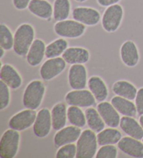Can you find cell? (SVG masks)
I'll use <instances>...</instances> for the list:
<instances>
[{"label": "cell", "instance_id": "obj_18", "mask_svg": "<svg viewBox=\"0 0 143 158\" xmlns=\"http://www.w3.org/2000/svg\"><path fill=\"white\" fill-rule=\"evenodd\" d=\"M62 58L68 64H84L89 61V52L80 47L68 48L62 54Z\"/></svg>", "mask_w": 143, "mask_h": 158}, {"label": "cell", "instance_id": "obj_22", "mask_svg": "<svg viewBox=\"0 0 143 158\" xmlns=\"http://www.w3.org/2000/svg\"><path fill=\"white\" fill-rule=\"evenodd\" d=\"M88 87L96 100L98 102L105 101L108 96V89L104 81L98 76H92L88 80Z\"/></svg>", "mask_w": 143, "mask_h": 158}, {"label": "cell", "instance_id": "obj_35", "mask_svg": "<svg viewBox=\"0 0 143 158\" xmlns=\"http://www.w3.org/2000/svg\"><path fill=\"white\" fill-rule=\"evenodd\" d=\"M135 104L137 109V112L140 116L143 114V87L140 88L137 91L136 99H135Z\"/></svg>", "mask_w": 143, "mask_h": 158}, {"label": "cell", "instance_id": "obj_24", "mask_svg": "<svg viewBox=\"0 0 143 158\" xmlns=\"http://www.w3.org/2000/svg\"><path fill=\"white\" fill-rule=\"evenodd\" d=\"M111 103L118 112L123 116L135 117L137 114L136 104H134L132 100L116 96L112 98Z\"/></svg>", "mask_w": 143, "mask_h": 158}, {"label": "cell", "instance_id": "obj_4", "mask_svg": "<svg viewBox=\"0 0 143 158\" xmlns=\"http://www.w3.org/2000/svg\"><path fill=\"white\" fill-rule=\"evenodd\" d=\"M19 131L10 128L5 131L0 140V157L13 158L16 156L20 145Z\"/></svg>", "mask_w": 143, "mask_h": 158}, {"label": "cell", "instance_id": "obj_36", "mask_svg": "<svg viewBox=\"0 0 143 158\" xmlns=\"http://www.w3.org/2000/svg\"><path fill=\"white\" fill-rule=\"evenodd\" d=\"M30 2L31 0H13V3L15 9L20 10H24L28 8Z\"/></svg>", "mask_w": 143, "mask_h": 158}, {"label": "cell", "instance_id": "obj_12", "mask_svg": "<svg viewBox=\"0 0 143 158\" xmlns=\"http://www.w3.org/2000/svg\"><path fill=\"white\" fill-rule=\"evenodd\" d=\"M68 84L73 89H84L88 82L87 69L84 65H72L68 70Z\"/></svg>", "mask_w": 143, "mask_h": 158}, {"label": "cell", "instance_id": "obj_41", "mask_svg": "<svg viewBox=\"0 0 143 158\" xmlns=\"http://www.w3.org/2000/svg\"><path fill=\"white\" fill-rule=\"evenodd\" d=\"M142 142H143V139H142Z\"/></svg>", "mask_w": 143, "mask_h": 158}, {"label": "cell", "instance_id": "obj_25", "mask_svg": "<svg viewBox=\"0 0 143 158\" xmlns=\"http://www.w3.org/2000/svg\"><path fill=\"white\" fill-rule=\"evenodd\" d=\"M112 91L117 96L130 100L136 99L137 90L133 84L128 81L119 80L115 82L112 86Z\"/></svg>", "mask_w": 143, "mask_h": 158}, {"label": "cell", "instance_id": "obj_38", "mask_svg": "<svg viewBox=\"0 0 143 158\" xmlns=\"http://www.w3.org/2000/svg\"><path fill=\"white\" fill-rule=\"evenodd\" d=\"M5 52H6V50H5L4 48H0V59H1L4 57Z\"/></svg>", "mask_w": 143, "mask_h": 158}, {"label": "cell", "instance_id": "obj_40", "mask_svg": "<svg viewBox=\"0 0 143 158\" xmlns=\"http://www.w3.org/2000/svg\"><path fill=\"white\" fill-rule=\"evenodd\" d=\"M76 1L78 2H80V3H82V2H84L85 1H87V0H76Z\"/></svg>", "mask_w": 143, "mask_h": 158}, {"label": "cell", "instance_id": "obj_9", "mask_svg": "<svg viewBox=\"0 0 143 158\" xmlns=\"http://www.w3.org/2000/svg\"><path fill=\"white\" fill-rule=\"evenodd\" d=\"M37 113L35 110L27 109L20 111L10 118L9 126L17 131H23L34 125Z\"/></svg>", "mask_w": 143, "mask_h": 158}, {"label": "cell", "instance_id": "obj_16", "mask_svg": "<svg viewBox=\"0 0 143 158\" xmlns=\"http://www.w3.org/2000/svg\"><path fill=\"white\" fill-rule=\"evenodd\" d=\"M120 56L126 66H137L140 60V54L136 43L132 40H126L124 43L120 48Z\"/></svg>", "mask_w": 143, "mask_h": 158}, {"label": "cell", "instance_id": "obj_19", "mask_svg": "<svg viewBox=\"0 0 143 158\" xmlns=\"http://www.w3.org/2000/svg\"><path fill=\"white\" fill-rule=\"evenodd\" d=\"M119 126L125 134L129 137L142 140L143 128L140 123L137 122L133 117L123 116L121 118Z\"/></svg>", "mask_w": 143, "mask_h": 158}, {"label": "cell", "instance_id": "obj_10", "mask_svg": "<svg viewBox=\"0 0 143 158\" xmlns=\"http://www.w3.org/2000/svg\"><path fill=\"white\" fill-rule=\"evenodd\" d=\"M52 127L51 112L47 108L41 109L37 113L33 126L34 135L38 138H45L50 134Z\"/></svg>", "mask_w": 143, "mask_h": 158}, {"label": "cell", "instance_id": "obj_23", "mask_svg": "<svg viewBox=\"0 0 143 158\" xmlns=\"http://www.w3.org/2000/svg\"><path fill=\"white\" fill-rule=\"evenodd\" d=\"M53 128L58 131L66 126L67 121V106L63 102L57 103L51 110Z\"/></svg>", "mask_w": 143, "mask_h": 158}, {"label": "cell", "instance_id": "obj_33", "mask_svg": "<svg viewBox=\"0 0 143 158\" xmlns=\"http://www.w3.org/2000/svg\"><path fill=\"white\" fill-rule=\"evenodd\" d=\"M10 88L3 81H0V110H4L8 107L11 101Z\"/></svg>", "mask_w": 143, "mask_h": 158}, {"label": "cell", "instance_id": "obj_34", "mask_svg": "<svg viewBox=\"0 0 143 158\" xmlns=\"http://www.w3.org/2000/svg\"><path fill=\"white\" fill-rule=\"evenodd\" d=\"M117 148L114 145L102 146L97 151V158H116L117 157Z\"/></svg>", "mask_w": 143, "mask_h": 158}, {"label": "cell", "instance_id": "obj_6", "mask_svg": "<svg viewBox=\"0 0 143 158\" xmlns=\"http://www.w3.org/2000/svg\"><path fill=\"white\" fill-rule=\"evenodd\" d=\"M54 30L56 34L62 38L78 39L84 34L86 27L75 20H65L57 22L54 24Z\"/></svg>", "mask_w": 143, "mask_h": 158}, {"label": "cell", "instance_id": "obj_26", "mask_svg": "<svg viewBox=\"0 0 143 158\" xmlns=\"http://www.w3.org/2000/svg\"><path fill=\"white\" fill-rule=\"evenodd\" d=\"M97 141L98 145H115L119 143L122 138V133L116 127H110L103 130L98 133Z\"/></svg>", "mask_w": 143, "mask_h": 158}, {"label": "cell", "instance_id": "obj_3", "mask_svg": "<svg viewBox=\"0 0 143 158\" xmlns=\"http://www.w3.org/2000/svg\"><path fill=\"white\" fill-rule=\"evenodd\" d=\"M92 130H85L82 132L77 141V158H93L97 151V136Z\"/></svg>", "mask_w": 143, "mask_h": 158}, {"label": "cell", "instance_id": "obj_7", "mask_svg": "<svg viewBox=\"0 0 143 158\" xmlns=\"http://www.w3.org/2000/svg\"><path fill=\"white\" fill-rule=\"evenodd\" d=\"M67 62L62 57L48 59L43 63L40 69L41 77L45 81H50L64 72Z\"/></svg>", "mask_w": 143, "mask_h": 158}, {"label": "cell", "instance_id": "obj_31", "mask_svg": "<svg viewBox=\"0 0 143 158\" xmlns=\"http://www.w3.org/2000/svg\"><path fill=\"white\" fill-rule=\"evenodd\" d=\"M14 35H13L10 29L6 24H0V46L6 51L13 48Z\"/></svg>", "mask_w": 143, "mask_h": 158}, {"label": "cell", "instance_id": "obj_30", "mask_svg": "<svg viewBox=\"0 0 143 158\" xmlns=\"http://www.w3.org/2000/svg\"><path fill=\"white\" fill-rule=\"evenodd\" d=\"M67 118L70 123L74 126L83 127L87 123L85 114L79 107L70 106L67 110Z\"/></svg>", "mask_w": 143, "mask_h": 158}, {"label": "cell", "instance_id": "obj_14", "mask_svg": "<svg viewBox=\"0 0 143 158\" xmlns=\"http://www.w3.org/2000/svg\"><path fill=\"white\" fill-rule=\"evenodd\" d=\"M118 148L132 157H143V142L131 137H124L117 143Z\"/></svg>", "mask_w": 143, "mask_h": 158}, {"label": "cell", "instance_id": "obj_32", "mask_svg": "<svg viewBox=\"0 0 143 158\" xmlns=\"http://www.w3.org/2000/svg\"><path fill=\"white\" fill-rule=\"evenodd\" d=\"M77 146L73 143L66 144L60 147L56 153L57 158L76 157Z\"/></svg>", "mask_w": 143, "mask_h": 158}, {"label": "cell", "instance_id": "obj_11", "mask_svg": "<svg viewBox=\"0 0 143 158\" xmlns=\"http://www.w3.org/2000/svg\"><path fill=\"white\" fill-rule=\"evenodd\" d=\"M73 18L87 26H94L99 23L101 15L98 10L89 7H76L73 10Z\"/></svg>", "mask_w": 143, "mask_h": 158}, {"label": "cell", "instance_id": "obj_1", "mask_svg": "<svg viewBox=\"0 0 143 158\" xmlns=\"http://www.w3.org/2000/svg\"><path fill=\"white\" fill-rule=\"evenodd\" d=\"M35 31L29 24H22L15 30L14 34L13 50L18 56H23L28 53L30 47L34 40Z\"/></svg>", "mask_w": 143, "mask_h": 158}, {"label": "cell", "instance_id": "obj_8", "mask_svg": "<svg viewBox=\"0 0 143 158\" xmlns=\"http://www.w3.org/2000/svg\"><path fill=\"white\" fill-rule=\"evenodd\" d=\"M66 102L70 106L90 107L96 104V98L89 90H73L66 95Z\"/></svg>", "mask_w": 143, "mask_h": 158}, {"label": "cell", "instance_id": "obj_28", "mask_svg": "<svg viewBox=\"0 0 143 158\" xmlns=\"http://www.w3.org/2000/svg\"><path fill=\"white\" fill-rule=\"evenodd\" d=\"M68 43L67 40L58 39L46 46V57L48 59L56 58L64 54L68 48Z\"/></svg>", "mask_w": 143, "mask_h": 158}, {"label": "cell", "instance_id": "obj_39", "mask_svg": "<svg viewBox=\"0 0 143 158\" xmlns=\"http://www.w3.org/2000/svg\"><path fill=\"white\" fill-rule=\"evenodd\" d=\"M139 123H140V125H141V126L142 127V128H143V114L140 116Z\"/></svg>", "mask_w": 143, "mask_h": 158}, {"label": "cell", "instance_id": "obj_15", "mask_svg": "<svg viewBox=\"0 0 143 158\" xmlns=\"http://www.w3.org/2000/svg\"><path fill=\"white\" fill-rule=\"evenodd\" d=\"M97 110L104 122L110 127H117L120 123V116L117 110L115 108L112 103L103 101L100 102L97 105Z\"/></svg>", "mask_w": 143, "mask_h": 158}, {"label": "cell", "instance_id": "obj_37", "mask_svg": "<svg viewBox=\"0 0 143 158\" xmlns=\"http://www.w3.org/2000/svg\"><path fill=\"white\" fill-rule=\"evenodd\" d=\"M119 1L120 0H97V2L101 6L108 7L117 4Z\"/></svg>", "mask_w": 143, "mask_h": 158}, {"label": "cell", "instance_id": "obj_29", "mask_svg": "<svg viewBox=\"0 0 143 158\" xmlns=\"http://www.w3.org/2000/svg\"><path fill=\"white\" fill-rule=\"evenodd\" d=\"M71 11L69 0H54L53 5V18L56 21L67 20Z\"/></svg>", "mask_w": 143, "mask_h": 158}, {"label": "cell", "instance_id": "obj_17", "mask_svg": "<svg viewBox=\"0 0 143 158\" xmlns=\"http://www.w3.org/2000/svg\"><path fill=\"white\" fill-rule=\"evenodd\" d=\"M0 70V79L11 89H18L23 84L19 73L10 64H2Z\"/></svg>", "mask_w": 143, "mask_h": 158}, {"label": "cell", "instance_id": "obj_5", "mask_svg": "<svg viewBox=\"0 0 143 158\" xmlns=\"http://www.w3.org/2000/svg\"><path fill=\"white\" fill-rule=\"evenodd\" d=\"M123 17L124 10L121 5L116 4L108 6L101 18L103 29L108 33L116 31L119 28Z\"/></svg>", "mask_w": 143, "mask_h": 158}, {"label": "cell", "instance_id": "obj_21", "mask_svg": "<svg viewBox=\"0 0 143 158\" xmlns=\"http://www.w3.org/2000/svg\"><path fill=\"white\" fill-rule=\"evenodd\" d=\"M28 9L32 14L44 20H50L53 15V6L46 0H31Z\"/></svg>", "mask_w": 143, "mask_h": 158}, {"label": "cell", "instance_id": "obj_27", "mask_svg": "<svg viewBox=\"0 0 143 158\" xmlns=\"http://www.w3.org/2000/svg\"><path fill=\"white\" fill-rule=\"evenodd\" d=\"M84 114L86 116L87 123L91 130L97 133L104 130L106 123L104 122L97 110H95L92 107H89L85 110Z\"/></svg>", "mask_w": 143, "mask_h": 158}, {"label": "cell", "instance_id": "obj_13", "mask_svg": "<svg viewBox=\"0 0 143 158\" xmlns=\"http://www.w3.org/2000/svg\"><path fill=\"white\" fill-rule=\"evenodd\" d=\"M82 133L80 127L70 125L64 127L58 130L54 137V143L56 148L66 145V144L76 142Z\"/></svg>", "mask_w": 143, "mask_h": 158}, {"label": "cell", "instance_id": "obj_20", "mask_svg": "<svg viewBox=\"0 0 143 158\" xmlns=\"http://www.w3.org/2000/svg\"><path fill=\"white\" fill-rule=\"evenodd\" d=\"M46 46L41 39H35L27 54V61L31 66H38L46 56Z\"/></svg>", "mask_w": 143, "mask_h": 158}, {"label": "cell", "instance_id": "obj_2", "mask_svg": "<svg viewBox=\"0 0 143 158\" xmlns=\"http://www.w3.org/2000/svg\"><path fill=\"white\" fill-rule=\"evenodd\" d=\"M46 94V86L42 81L33 80L24 89L23 96L24 107L36 110L40 107Z\"/></svg>", "mask_w": 143, "mask_h": 158}]
</instances>
